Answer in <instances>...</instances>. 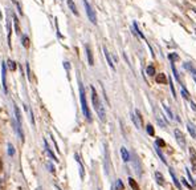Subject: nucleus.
I'll list each match as a JSON object with an SVG mask.
<instances>
[{"mask_svg": "<svg viewBox=\"0 0 196 190\" xmlns=\"http://www.w3.org/2000/svg\"><path fill=\"white\" fill-rule=\"evenodd\" d=\"M155 145H156V146H159V148H160V146H164V145H166V144H164V141H163V140H162V138H156V141H155Z\"/></svg>", "mask_w": 196, "mask_h": 190, "instance_id": "nucleus-33", "label": "nucleus"}, {"mask_svg": "<svg viewBox=\"0 0 196 190\" xmlns=\"http://www.w3.org/2000/svg\"><path fill=\"white\" fill-rule=\"evenodd\" d=\"M25 67H26V76H28V80L31 81L32 80V76H31V68H29L28 63H25Z\"/></svg>", "mask_w": 196, "mask_h": 190, "instance_id": "nucleus-31", "label": "nucleus"}, {"mask_svg": "<svg viewBox=\"0 0 196 190\" xmlns=\"http://www.w3.org/2000/svg\"><path fill=\"white\" fill-rule=\"evenodd\" d=\"M103 53H105V57H106V60H107L109 67H110L113 71H115L114 63H113V60H111V56H110V53H109V51H107V48H106V47H103Z\"/></svg>", "mask_w": 196, "mask_h": 190, "instance_id": "nucleus-9", "label": "nucleus"}, {"mask_svg": "<svg viewBox=\"0 0 196 190\" xmlns=\"http://www.w3.org/2000/svg\"><path fill=\"white\" fill-rule=\"evenodd\" d=\"M170 86H171V91H172V94L175 96V88H174V85H172V80H170Z\"/></svg>", "mask_w": 196, "mask_h": 190, "instance_id": "nucleus-35", "label": "nucleus"}, {"mask_svg": "<svg viewBox=\"0 0 196 190\" xmlns=\"http://www.w3.org/2000/svg\"><path fill=\"white\" fill-rule=\"evenodd\" d=\"M121 155H122V160H123L124 162H129L130 161V153L127 152V149L124 146L121 148Z\"/></svg>", "mask_w": 196, "mask_h": 190, "instance_id": "nucleus-12", "label": "nucleus"}, {"mask_svg": "<svg viewBox=\"0 0 196 190\" xmlns=\"http://www.w3.org/2000/svg\"><path fill=\"white\" fill-rule=\"evenodd\" d=\"M1 85L4 92L7 93L8 92V86H7V64L3 63L1 64Z\"/></svg>", "mask_w": 196, "mask_h": 190, "instance_id": "nucleus-4", "label": "nucleus"}, {"mask_svg": "<svg viewBox=\"0 0 196 190\" xmlns=\"http://www.w3.org/2000/svg\"><path fill=\"white\" fill-rule=\"evenodd\" d=\"M92 102H93V107H94L95 112H97L98 117H99L101 121H105L106 120V113H105V108H103L102 102L99 101V97L97 94V91H95L94 86H92Z\"/></svg>", "mask_w": 196, "mask_h": 190, "instance_id": "nucleus-1", "label": "nucleus"}, {"mask_svg": "<svg viewBox=\"0 0 196 190\" xmlns=\"http://www.w3.org/2000/svg\"><path fill=\"white\" fill-rule=\"evenodd\" d=\"M1 168H3V163H1V161H0V171H1Z\"/></svg>", "mask_w": 196, "mask_h": 190, "instance_id": "nucleus-38", "label": "nucleus"}, {"mask_svg": "<svg viewBox=\"0 0 196 190\" xmlns=\"http://www.w3.org/2000/svg\"><path fill=\"white\" fill-rule=\"evenodd\" d=\"M7 64H8V67H9V69H11V71H15V69H16V64H15V61H12L11 59L7 61Z\"/></svg>", "mask_w": 196, "mask_h": 190, "instance_id": "nucleus-27", "label": "nucleus"}, {"mask_svg": "<svg viewBox=\"0 0 196 190\" xmlns=\"http://www.w3.org/2000/svg\"><path fill=\"white\" fill-rule=\"evenodd\" d=\"M182 94H183V97H184V99H190V93H188V92L185 91L184 88L182 89Z\"/></svg>", "mask_w": 196, "mask_h": 190, "instance_id": "nucleus-34", "label": "nucleus"}, {"mask_svg": "<svg viewBox=\"0 0 196 190\" xmlns=\"http://www.w3.org/2000/svg\"><path fill=\"white\" fill-rule=\"evenodd\" d=\"M78 88H79V100H81V107H82V112H84L85 117H86L87 121H92V114H90L89 107H87V101H86V94H85V89L84 85H82L81 80L78 78Z\"/></svg>", "mask_w": 196, "mask_h": 190, "instance_id": "nucleus-2", "label": "nucleus"}, {"mask_svg": "<svg viewBox=\"0 0 196 190\" xmlns=\"http://www.w3.org/2000/svg\"><path fill=\"white\" fill-rule=\"evenodd\" d=\"M187 128H188V132H190L191 136H192L193 138H196V129H195V126H193V124L188 121V122H187Z\"/></svg>", "mask_w": 196, "mask_h": 190, "instance_id": "nucleus-16", "label": "nucleus"}, {"mask_svg": "<svg viewBox=\"0 0 196 190\" xmlns=\"http://www.w3.org/2000/svg\"><path fill=\"white\" fill-rule=\"evenodd\" d=\"M8 154H9V155L15 154V148H13L12 144H8Z\"/></svg>", "mask_w": 196, "mask_h": 190, "instance_id": "nucleus-28", "label": "nucleus"}, {"mask_svg": "<svg viewBox=\"0 0 196 190\" xmlns=\"http://www.w3.org/2000/svg\"><path fill=\"white\" fill-rule=\"evenodd\" d=\"M154 176H155V181H156V184L160 185V186H163V185H164V177L162 176L160 171H155V174H154Z\"/></svg>", "mask_w": 196, "mask_h": 190, "instance_id": "nucleus-14", "label": "nucleus"}, {"mask_svg": "<svg viewBox=\"0 0 196 190\" xmlns=\"http://www.w3.org/2000/svg\"><path fill=\"white\" fill-rule=\"evenodd\" d=\"M171 68H172V72H174V76H175V80L177 81V83H180V78H179V75H177V71H176V68H175V65L172 64L171 65Z\"/></svg>", "mask_w": 196, "mask_h": 190, "instance_id": "nucleus-26", "label": "nucleus"}, {"mask_svg": "<svg viewBox=\"0 0 196 190\" xmlns=\"http://www.w3.org/2000/svg\"><path fill=\"white\" fill-rule=\"evenodd\" d=\"M76 157V161L78 162V166H79V177H81V179H84V166H82V162H81V160H79V157H78V154H76L74 155Z\"/></svg>", "mask_w": 196, "mask_h": 190, "instance_id": "nucleus-20", "label": "nucleus"}, {"mask_svg": "<svg viewBox=\"0 0 196 190\" xmlns=\"http://www.w3.org/2000/svg\"><path fill=\"white\" fill-rule=\"evenodd\" d=\"M163 109H164V110H166V113H167V116H168V117H170V118H174V116H172V113H171V110H170V109H168V107H167V105H164V104H163Z\"/></svg>", "mask_w": 196, "mask_h": 190, "instance_id": "nucleus-29", "label": "nucleus"}, {"mask_svg": "<svg viewBox=\"0 0 196 190\" xmlns=\"http://www.w3.org/2000/svg\"><path fill=\"white\" fill-rule=\"evenodd\" d=\"M44 145H45V152L48 153V155H49V157L52 158L53 161H58V160H57V157H56V155L53 154V152H52V150H50V148H49V145H48L46 140H44Z\"/></svg>", "mask_w": 196, "mask_h": 190, "instance_id": "nucleus-13", "label": "nucleus"}, {"mask_svg": "<svg viewBox=\"0 0 196 190\" xmlns=\"http://www.w3.org/2000/svg\"><path fill=\"white\" fill-rule=\"evenodd\" d=\"M155 150H156V153H158V155L160 157V160H162V162L163 163H167V161H166V158H164V155H163V153H162V150H160V148L159 146H156L155 145Z\"/></svg>", "mask_w": 196, "mask_h": 190, "instance_id": "nucleus-23", "label": "nucleus"}, {"mask_svg": "<svg viewBox=\"0 0 196 190\" xmlns=\"http://www.w3.org/2000/svg\"><path fill=\"white\" fill-rule=\"evenodd\" d=\"M132 162H134V168H135V171H137V174L138 176H142V166H140V161H139V158L137 157V154L135 153H132Z\"/></svg>", "mask_w": 196, "mask_h": 190, "instance_id": "nucleus-7", "label": "nucleus"}, {"mask_svg": "<svg viewBox=\"0 0 196 190\" xmlns=\"http://www.w3.org/2000/svg\"><path fill=\"white\" fill-rule=\"evenodd\" d=\"M193 80H195V83H196V77H195V76H193Z\"/></svg>", "mask_w": 196, "mask_h": 190, "instance_id": "nucleus-40", "label": "nucleus"}, {"mask_svg": "<svg viewBox=\"0 0 196 190\" xmlns=\"http://www.w3.org/2000/svg\"><path fill=\"white\" fill-rule=\"evenodd\" d=\"M113 190H124V186H123V182L121 179H117L115 184H114V187Z\"/></svg>", "mask_w": 196, "mask_h": 190, "instance_id": "nucleus-21", "label": "nucleus"}, {"mask_svg": "<svg viewBox=\"0 0 196 190\" xmlns=\"http://www.w3.org/2000/svg\"><path fill=\"white\" fill-rule=\"evenodd\" d=\"M147 75L148 76L155 75V68H154V65H148V67H147Z\"/></svg>", "mask_w": 196, "mask_h": 190, "instance_id": "nucleus-25", "label": "nucleus"}, {"mask_svg": "<svg viewBox=\"0 0 196 190\" xmlns=\"http://www.w3.org/2000/svg\"><path fill=\"white\" fill-rule=\"evenodd\" d=\"M48 168L50 169V171H52V173H54V168L52 166V163H48Z\"/></svg>", "mask_w": 196, "mask_h": 190, "instance_id": "nucleus-36", "label": "nucleus"}, {"mask_svg": "<svg viewBox=\"0 0 196 190\" xmlns=\"http://www.w3.org/2000/svg\"><path fill=\"white\" fill-rule=\"evenodd\" d=\"M174 134H175V138H176L177 144H179L180 146L183 148V149H185V138H184V134H183L182 132L179 130V129H175V130H174Z\"/></svg>", "mask_w": 196, "mask_h": 190, "instance_id": "nucleus-5", "label": "nucleus"}, {"mask_svg": "<svg viewBox=\"0 0 196 190\" xmlns=\"http://www.w3.org/2000/svg\"><path fill=\"white\" fill-rule=\"evenodd\" d=\"M68 7L70 8V11L73 12L76 16H78V11H77V7H76V4H74L73 0H68Z\"/></svg>", "mask_w": 196, "mask_h": 190, "instance_id": "nucleus-17", "label": "nucleus"}, {"mask_svg": "<svg viewBox=\"0 0 196 190\" xmlns=\"http://www.w3.org/2000/svg\"><path fill=\"white\" fill-rule=\"evenodd\" d=\"M0 17H1V11H0Z\"/></svg>", "mask_w": 196, "mask_h": 190, "instance_id": "nucleus-41", "label": "nucleus"}, {"mask_svg": "<svg viewBox=\"0 0 196 190\" xmlns=\"http://www.w3.org/2000/svg\"><path fill=\"white\" fill-rule=\"evenodd\" d=\"M85 49H86V55H87V61H89V65H90V67H93V65H94V59H93V52H92V49H90L89 45L85 47Z\"/></svg>", "mask_w": 196, "mask_h": 190, "instance_id": "nucleus-10", "label": "nucleus"}, {"mask_svg": "<svg viewBox=\"0 0 196 190\" xmlns=\"http://www.w3.org/2000/svg\"><path fill=\"white\" fill-rule=\"evenodd\" d=\"M7 30H8V35H7L8 48H12V44H11V35H12V23H11V19L7 20Z\"/></svg>", "mask_w": 196, "mask_h": 190, "instance_id": "nucleus-8", "label": "nucleus"}, {"mask_svg": "<svg viewBox=\"0 0 196 190\" xmlns=\"http://www.w3.org/2000/svg\"><path fill=\"white\" fill-rule=\"evenodd\" d=\"M129 185L131 186V189H134V190H139V186H138L137 181H135V179H132L131 177L129 178Z\"/></svg>", "mask_w": 196, "mask_h": 190, "instance_id": "nucleus-22", "label": "nucleus"}, {"mask_svg": "<svg viewBox=\"0 0 196 190\" xmlns=\"http://www.w3.org/2000/svg\"><path fill=\"white\" fill-rule=\"evenodd\" d=\"M192 186H195V187H196V179H195V182H193V185H192Z\"/></svg>", "mask_w": 196, "mask_h": 190, "instance_id": "nucleus-39", "label": "nucleus"}, {"mask_svg": "<svg viewBox=\"0 0 196 190\" xmlns=\"http://www.w3.org/2000/svg\"><path fill=\"white\" fill-rule=\"evenodd\" d=\"M12 19H13V24H15V30H16V33L17 35H20V28H19V20H17V17L13 15L12 16Z\"/></svg>", "mask_w": 196, "mask_h": 190, "instance_id": "nucleus-24", "label": "nucleus"}, {"mask_svg": "<svg viewBox=\"0 0 196 190\" xmlns=\"http://www.w3.org/2000/svg\"><path fill=\"white\" fill-rule=\"evenodd\" d=\"M131 120H132V122L135 124V126H137L138 129L142 128V117H140V113L138 112V110H135V114L131 113Z\"/></svg>", "mask_w": 196, "mask_h": 190, "instance_id": "nucleus-6", "label": "nucleus"}, {"mask_svg": "<svg viewBox=\"0 0 196 190\" xmlns=\"http://www.w3.org/2000/svg\"><path fill=\"white\" fill-rule=\"evenodd\" d=\"M84 6H85V9H86V14H87L89 20L93 23V24H97V16H95V12L93 11L92 6L89 4V1H87V0H84Z\"/></svg>", "mask_w": 196, "mask_h": 190, "instance_id": "nucleus-3", "label": "nucleus"}, {"mask_svg": "<svg viewBox=\"0 0 196 190\" xmlns=\"http://www.w3.org/2000/svg\"><path fill=\"white\" fill-rule=\"evenodd\" d=\"M168 170H170V174H171V177H172V181H174L175 186H176L179 190H182V185H180V182L177 181V178H176V176H175L174 170H172V169H168Z\"/></svg>", "mask_w": 196, "mask_h": 190, "instance_id": "nucleus-15", "label": "nucleus"}, {"mask_svg": "<svg viewBox=\"0 0 196 190\" xmlns=\"http://www.w3.org/2000/svg\"><path fill=\"white\" fill-rule=\"evenodd\" d=\"M147 133L150 134V136H154V134H155V130H154L152 125H150V124L147 125Z\"/></svg>", "mask_w": 196, "mask_h": 190, "instance_id": "nucleus-30", "label": "nucleus"}, {"mask_svg": "<svg viewBox=\"0 0 196 190\" xmlns=\"http://www.w3.org/2000/svg\"><path fill=\"white\" fill-rule=\"evenodd\" d=\"M191 107H192V109H193V110H195V112H196V104H195V102H193V101H191Z\"/></svg>", "mask_w": 196, "mask_h": 190, "instance_id": "nucleus-37", "label": "nucleus"}, {"mask_svg": "<svg viewBox=\"0 0 196 190\" xmlns=\"http://www.w3.org/2000/svg\"><path fill=\"white\" fill-rule=\"evenodd\" d=\"M31 41H29V37L26 35H21V44H23V47L24 48H26L28 49L29 48V45H31Z\"/></svg>", "mask_w": 196, "mask_h": 190, "instance_id": "nucleus-19", "label": "nucleus"}, {"mask_svg": "<svg viewBox=\"0 0 196 190\" xmlns=\"http://www.w3.org/2000/svg\"><path fill=\"white\" fill-rule=\"evenodd\" d=\"M180 181L183 182V185H184L185 187H188V189H190V190H192V185H191L190 182H187V181H185V178H182V179H180Z\"/></svg>", "mask_w": 196, "mask_h": 190, "instance_id": "nucleus-32", "label": "nucleus"}, {"mask_svg": "<svg viewBox=\"0 0 196 190\" xmlns=\"http://www.w3.org/2000/svg\"><path fill=\"white\" fill-rule=\"evenodd\" d=\"M155 81L158 84H164L167 81V77H166V75L164 73H159V75H156V77H155Z\"/></svg>", "mask_w": 196, "mask_h": 190, "instance_id": "nucleus-18", "label": "nucleus"}, {"mask_svg": "<svg viewBox=\"0 0 196 190\" xmlns=\"http://www.w3.org/2000/svg\"><path fill=\"white\" fill-rule=\"evenodd\" d=\"M190 160H191V163H192L193 169L196 171V152L193 148H190Z\"/></svg>", "mask_w": 196, "mask_h": 190, "instance_id": "nucleus-11", "label": "nucleus"}]
</instances>
